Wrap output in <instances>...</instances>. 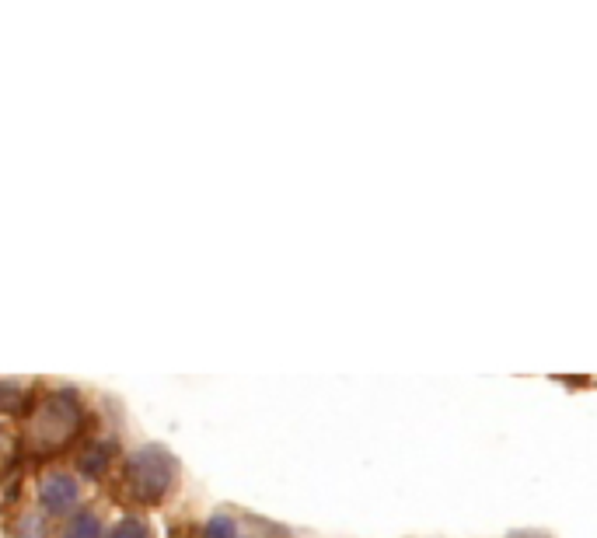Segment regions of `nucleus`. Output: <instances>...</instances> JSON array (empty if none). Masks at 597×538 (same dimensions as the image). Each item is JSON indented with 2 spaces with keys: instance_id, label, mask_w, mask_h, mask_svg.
I'll return each instance as SVG.
<instances>
[{
  "instance_id": "obj_6",
  "label": "nucleus",
  "mask_w": 597,
  "mask_h": 538,
  "mask_svg": "<svg viewBox=\"0 0 597 538\" xmlns=\"http://www.w3.org/2000/svg\"><path fill=\"white\" fill-rule=\"evenodd\" d=\"M109 538H151V528H147V521H140V518H126L112 528Z\"/></svg>"
},
{
  "instance_id": "obj_8",
  "label": "nucleus",
  "mask_w": 597,
  "mask_h": 538,
  "mask_svg": "<svg viewBox=\"0 0 597 538\" xmlns=\"http://www.w3.org/2000/svg\"><path fill=\"white\" fill-rule=\"evenodd\" d=\"M21 538H46V521H42V518H25V521H21Z\"/></svg>"
},
{
  "instance_id": "obj_2",
  "label": "nucleus",
  "mask_w": 597,
  "mask_h": 538,
  "mask_svg": "<svg viewBox=\"0 0 597 538\" xmlns=\"http://www.w3.org/2000/svg\"><path fill=\"white\" fill-rule=\"evenodd\" d=\"M81 427V402L74 392H56L53 399H46V406L35 413V434L42 444H63L74 437V430Z\"/></svg>"
},
{
  "instance_id": "obj_1",
  "label": "nucleus",
  "mask_w": 597,
  "mask_h": 538,
  "mask_svg": "<svg viewBox=\"0 0 597 538\" xmlns=\"http://www.w3.org/2000/svg\"><path fill=\"white\" fill-rule=\"evenodd\" d=\"M175 458L168 455L165 448H140L137 455L130 458V486L144 504H158L168 490L175 486Z\"/></svg>"
},
{
  "instance_id": "obj_3",
  "label": "nucleus",
  "mask_w": 597,
  "mask_h": 538,
  "mask_svg": "<svg viewBox=\"0 0 597 538\" xmlns=\"http://www.w3.org/2000/svg\"><path fill=\"white\" fill-rule=\"evenodd\" d=\"M39 504L46 507V514H67L74 511L77 504V483L74 476H49L46 483L39 486Z\"/></svg>"
},
{
  "instance_id": "obj_4",
  "label": "nucleus",
  "mask_w": 597,
  "mask_h": 538,
  "mask_svg": "<svg viewBox=\"0 0 597 538\" xmlns=\"http://www.w3.org/2000/svg\"><path fill=\"white\" fill-rule=\"evenodd\" d=\"M109 462H112V444H91V448L81 455V472L91 479H98L105 469H109Z\"/></svg>"
},
{
  "instance_id": "obj_7",
  "label": "nucleus",
  "mask_w": 597,
  "mask_h": 538,
  "mask_svg": "<svg viewBox=\"0 0 597 538\" xmlns=\"http://www.w3.org/2000/svg\"><path fill=\"white\" fill-rule=\"evenodd\" d=\"M203 538H238V525L231 518H224V514H217V518L206 521Z\"/></svg>"
},
{
  "instance_id": "obj_5",
  "label": "nucleus",
  "mask_w": 597,
  "mask_h": 538,
  "mask_svg": "<svg viewBox=\"0 0 597 538\" xmlns=\"http://www.w3.org/2000/svg\"><path fill=\"white\" fill-rule=\"evenodd\" d=\"M102 521H98V514H91V511H81L74 521L67 525V532H63V538H102Z\"/></svg>"
}]
</instances>
